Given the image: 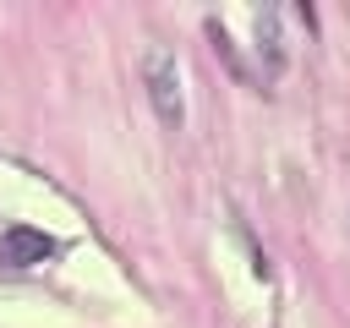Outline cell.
<instances>
[{"label":"cell","instance_id":"6da1fadb","mask_svg":"<svg viewBox=\"0 0 350 328\" xmlns=\"http://www.w3.org/2000/svg\"><path fill=\"white\" fill-rule=\"evenodd\" d=\"M148 93H153V109L164 126H180V82H175V60L170 49H148Z\"/></svg>","mask_w":350,"mask_h":328},{"label":"cell","instance_id":"7a4b0ae2","mask_svg":"<svg viewBox=\"0 0 350 328\" xmlns=\"http://www.w3.org/2000/svg\"><path fill=\"white\" fill-rule=\"evenodd\" d=\"M60 246H55V235H44V230H33V224H11L5 235H0V262L5 268H38V262H49Z\"/></svg>","mask_w":350,"mask_h":328}]
</instances>
